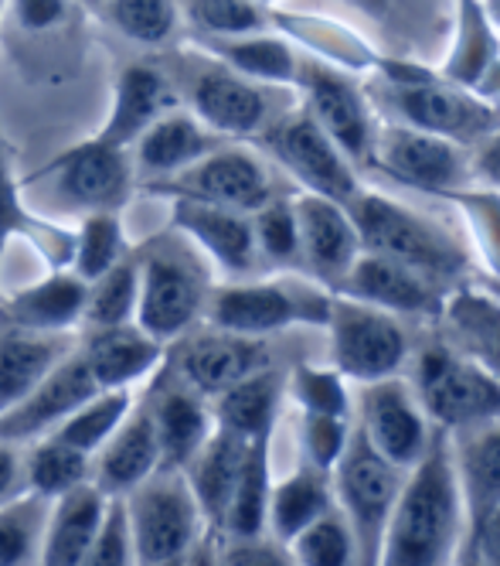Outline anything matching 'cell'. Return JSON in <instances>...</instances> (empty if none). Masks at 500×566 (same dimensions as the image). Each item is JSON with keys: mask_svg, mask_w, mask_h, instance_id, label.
I'll return each instance as SVG.
<instances>
[{"mask_svg": "<svg viewBox=\"0 0 500 566\" xmlns=\"http://www.w3.org/2000/svg\"><path fill=\"white\" fill-rule=\"evenodd\" d=\"M4 4H8V0H0V14H4Z\"/></svg>", "mask_w": 500, "mask_h": 566, "instance_id": "cell-63", "label": "cell"}, {"mask_svg": "<svg viewBox=\"0 0 500 566\" xmlns=\"http://www.w3.org/2000/svg\"><path fill=\"white\" fill-rule=\"evenodd\" d=\"M147 407H150L153 430H157V440H160L163 468L184 471L191 464V458L201 451V443L215 430L212 410H208V399L171 373L163 386H157L147 396Z\"/></svg>", "mask_w": 500, "mask_h": 566, "instance_id": "cell-24", "label": "cell"}, {"mask_svg": "<svg viewBox=\"0 0 500 566\" xmlns=\"http://www.w3.org/2000/svg\"><path fill=\"white\" fill-rule=\"evenodd\" d=\"M470 171L480 175L483 181H490L493 188H500V127L477 144V157H474Z\"/></svg>", "mask_w": 500, "mask_h": 566, "instance_id": "cell-55", "label": "cell"}, {"mask_svg": "<svg viewBox=\"0 0 500 566\" xmlns=\"http://www.w3.org/2000/svg\"><path fill=\"white\" fill-rule=\"evenodd\" d=\"M490 18L483 11L480 0H460V42H456L449 65H446V78L456 86H477V78H483V72L493 62V31H490Z\"/></svg>", "mask_w": 500, "mask_h": 566, "instance_id": "cell-44", "label": "cell"}, {"mask_svg": "<svg viewBox=\"0 0 500 566\" xmlns=\"http://www.w3.org/2000/svg\"><path fill=\"white\" fill-rule=\"evenodd\" d=\"M153 191H163L171 198H198V201H212V206H225L235 212L263 209L269 198H276L273 178L266 165L242 147H219L208 157H201L198 165L178 171L174 178H163L147 185Z\"/></svg>", "mask_w": 500, "mask_h": 566, "instance_id": "cell-15", "label": "cell"}, {"mask_svg": "<svg viewBox=\"0 0 500 566\" xmlns=\"http://www.w3.org/2000/svg\"><path fill=\"white\" fill-rule=\"evenodd\" d=\"M174 229L228 273H253L259 250L253 235V216L198 198H174Z\"/></svg>", "mask_w": 500, "mask_h": 566, "instance_id": "cell-21", "label": "cell"}, {"mask_svg": "<svg viewBox=\"0 0 500 566\" xmlns=\"http://www.w3.org/2000/svg\"><path fill=\"white\" fill-rule=\"evenodd\" d=\"M470 543V512L439 430L426 458L408 468L374 566H456Z\"/></svg>", "mask_w": 500, "mask_h": 566, "instance_id": "cell-1", "label": "cell"}, {"mask_svg": "<svg viewBox=\"0 0 500 566\" xmlns=\"http://www.w3.org/2000/svg\"><path fill=\"white\" fill-rule=\"evenodd\" d=\"M160 348L163 345L150 338L140 325H116L93 328L78 355L99 389H130L137 379L153 373L160 361Z\"/></svg>", "mask_w": 500, "mask_h": 566, "instance_id": "cell-28", "label": "cell"}, {"mask_svg": "<svg viewBox=\"0 0 500 566\" xmlns=\"http://www.w3.org/2000/svg\"><path fill=\"white\" fill-rule=\"evenodd\" d=\"M134 407L130 389H99L86 407L75 410L52 437L65 440L68 448L82 451V454H96L103 443L116 433V427L127 420Z\"/></svg>", "mask_w": 500, "mask_h": 566, "instance_id": "cell-41", "label": "cell"}, {"mask_svg": "<svg viewBox=\"0 0 500 566\" xmlns=\"http://www.w3.org/2000/svg\"><path fill=\"white\" fill-rule=\"evenodd\" d=\"M201 45L212 52L222 65H228L232 72L256 78V83H294L297 78V65L300 59L294 55L286 42L279 38H263V34H228V38H201Z\"/></svg>", "mask_w": 500, "mask_h": 566, "instance_id": "cell-36", "label": "cell"}, {"mask_svg": "<svg viewBox=\"0 0 500 566\" xmlns=\"http://www.w3.org/2000/svg\"><path fill=\"white\" fill-rule=\"evenodd\" d=\"M38 178H49L55 198L75 212H119L134 195L137 168L130 150L89 137L58 154Z\"/></svg>", "mask_w": 500, "mask_h": 566, "instance_id": "cell-13", "label": "cell"}, {"mask_svg": "<svg viewBox=\"0 0 500 566\" xmlns=\"http://www.w3.org/2000/svg\"><path fill=\"white\" fill-rule=\"evenodd\" d=\"M167 78L178 96L191 103V113L219 137L263 134L273 124V93L256 78H245L219 59H181Z\"/></svg>", "mask_w": 500, "mask_h": 566, "instance_id": "cell-9", "label": "cell"}, {"mask_svg": "<svg viewBox=\"0 0 500 566\" xmlns=\"http://www.w3.org/2000/svg\"><path fill=\"white\" fill-rule=\"evenodd\" d=\"M24 489V464L18 458V443L0 440V505L18 499Z\"/></svg>", "mask_w": 500, "mask_h": 566, "instance_id": "cell-54", "label": "cell"}, {"mask_svg": "<svg viewBox=\"0 0 500 566\" xmlns=\"http://www.w3.org/2000/svg\"><path fill=\"white\" fill-rule=\"evenodd\" d=\"M153 566H188L184 559H171V563H153Z\"/></svg>", "mask_w": 500, "mask_h": 566, "instance_id": "cell-61", "label": "cell"}, {"mask_svg": "<svg viewBox=\"0 0 500 566\" xmlns=\"http://www.w3.org/2000/svg\"><path fill=\"white\" fill-rule=\"evenodd\" d=\"M93 458L96 461H93L89 481L106 499H127L137 484H143L153 471L163 468L160 440H157V430H153V417H150L147 399L140 402L137 410L130 407L127 420L116 427V433L103 443Z\"/></svg>", "mask_w": 500, "mask_h": 566, "instance_id": "cell-23", "label": "cell"}, {"mask_svg": "<svg viewBox=\"0 0 500 566\" xmlns=\"http://www.w3.org/2000/svg\"><path fill=\"white\" fill-rule=\"evenodd\" d=\"M382 99L395 109L402 127L436 134L453 144H480L500 127V113L470 96L467 86H456L449 78H433L419 69L392 65L382 86Z\"/></svg>", "mask_w": 500, "mask_h": 566, "instance_id": "cell-7", "label": "cell"}, {"mask_svg": "<svg viewBox=\"0 0 500 566\" xmlns=\"http://www.w3.org/2000/svg\"><path fill=\"white\" fill-rule=\"evenodd\" d=\"M354 427L398 471L419 464L439 433L402 376L358 386Z\"/></svg>", "mask_w": 500, "mask_h": 566, "instance_id": "cell-11", "label": "cell"}, {"mask_svg": "<svg viewBox=\"0 0 500 566\" xmlns=\"http://www.w3.org/2000/svg\"><path fill=\"white\" fill-rule=\"evenodd\" d=\"M14 235H34L41 242V250L49 256H58V242L62 247L72 250V235L45 226V222H34V216L24 209L21 201V188H18V178H14V168H11V150H8V140H4V130H0V260H4V250ZM72 260V256H68Z\"/></svg>", "mask_w": 500, "mask_h": 566, "instance_id": "cell-43", "label": "cell"}, {"mask_svg": "<svg viewBox=\"0 0 500 566\" xmlns=\"http://www.w3.org/2000/svg\"><path fill=\"white\" fill-rule=\"evenodd\" d=\"M446 342L500 379V301L474 291H453L443 304Z\"/></svg>", "mask_w": 500, "mask_h": 566, "instance_id": "cell-33", "label": "cell"}, {"mask_svg": "<svg viewBox=\"0 0 500 566\" xmlns=\"http://www.w3.org/2000/svg\"><path fill=\"white\" fill-rule=\"evenodd\" d=\"M286 382L283 376L269 366L253 376L238 379L225 392H219L212 402V420L215 430H225L238 440H269L276 417H279V402H283Z\"/></svg>", "mask_w": 500, "mask_h": 566, "instance_id": "cell-29", "label": "cell"}, {"mask_svg": "<svg viewBox=\"0 0 500 566\" xmlns=\"http://www.w3.org/2000/svg\"><path fill=\"white\" fill-rule=\"evenodd\" d=\"M140 263V297H137V317L150 338L160 345L184 338L198 321L204 317L208 294V270L198 256V247L181 239H153L143 250H137Z\"/></svg>", "mask_w": 500, "mask_h": 566, "instance_id": "cell-3", "label": "cell"}, {"mask_svg": "<svg viewBox=\"0 0 500 566\" xmlns=\"http://www.w3.org/2000/svg\"><path fill=\"white\" fill-rule=\"evenodd\" d=\"M178 106H181V96L171 78H167V72L147 62H134L119 72L109 116L96 137L113 147L130 150L160 116H167Z\"/></svg>", "mask_w": 500, "mask_h": 566, "instance_id": "cell-22", "label": "cell"}, {"mask_svg": "<svg viewBox=\"0 0 500 566\" xmlns=\"http://www.w3.org/2000/svg\"><path fill=\"white\" fill-rule=\"evenodd\" d=\"M330 294L313 280H248L212 287L204 321L212 328L266 338L289 325H327Z\"/></svg>", "mask_w": 500, "mask_h": 566, "instance_id": "cell-6", "label": "cell"}, {"mask_svg": "<svg viewBox=\"0 0 500 566\" xmlns=\"http://www.w3.org/2000/svg\"><path fill=\"white\" fill-rule=\"evenodd\" d=\"M89 283L68 273H52L31 287L0 301V321L4 328L41 332V335H68L86 317Z\"/></svg>", "mask_w": 500, "mask_h": 566, "instance_id": "cell-26", "label": "cell"}, {"mask_svg": "<svg viewBox=\"0 0 500 566\" xmlns=\"http://www.w3.org/2000/svg\"><path fill=\"white\" fill-rule=\"evenodd\" d=\"M273 492V471H269V440H253L245 451L232 502L222 518L225 539H253L266 533V512Z\"/></svg>", "mask_w": 500, "mask_h": 566, "instance_id": "cell-35", "label": "cell"}, {"mask_svg": "<svg viewBox=\"0 0 500 566\" xmlns=\"http://www.w3.org/2000/svg\"><path fill=\"white\" fill-rule=\"evenodd\" d=\"M89 474H93V458L68 448L65 440H58L52 433L34 440L28 464H24L28 492H38L41 499H49V502L75 492L78 484L89 481Z\"/></svg>", "mask_w": 500, "mask_h": 566, "instance_id": "cell-37", "label": "cell"}, {"mask_svg": "<svg viewBox=\"0 0 500 566\" xmlns=\"http://www.w3.org/2000/svg\"><path fill=\"white\" fill-rule=\"evenodd\" d=\"M456 566H483V563H480V556H477V553H474V549L467 546V549H464V556L456 559Z\"/></svg>", "mask_w": 500, "mask_h": 566, "instance_id": "cell-60", "label": "cell"}, {"mask_svg": "<svg viewBox=\"0 0 500 566\" xmlns=\"http://www.w3.org/2000/svg\"><path fill=\"white\" fill-rule=\"evenodd\" d=\"M245 451H248V440H238L225 430H212V437L201 443V451L184 468V478L212 533H222V518L232 502Z\"/></svg>", "mask_w": 500, "mask_h": 566, "instance_id": "cell-32", "label": "cell"}, {"mask_svg": "<svg viewBox=\"0 0 500 566\" xmlns=\"http://www.w3.org/2000/svg\"><path fill=\"white\" fill-rule=\"evenodd\" d=\"M72 352L68 335L0 328V413L21 402Z\"/></svg>", "mask_w": 500, "mask_h": 566, "instance_id": "cell-30", "label": "cell"}, {"mask_svg": "<svg viewBox=\"0 0 500 566\" xmlns=\"http://www.w3.org/2000/svg\"><path fill=\"white\" fill-rule=\"evenodd\" d=\"M263 144L310 195H323L348 206L361 191L351 157L313 124L307 109L276 116L263 130Z\"/></svg>", "mask_w": 500, "mask_h": 566, "instance_id": "cell-12", "label": "cell"}, {"mask_svg": "<svg viewBox=\"0 0 500 566\" xmlns=\"http://www.w3.org/2000/svg\"><path fill=\"white\" fill-rule=\"evenodd\" d=\"M137 297H140V263H137V250H130L116 266H109L103 276L89 283L86 317L82 321H86L89 328L134 325Z\"/></svg>", "mask_w": 500, "mask_h": 566, "instance_id": "cell-38", "label": "cell"}, {"mask_svg": "<svg viewBox=\"0 0 500 566\" xmlns=\"http://www.w3.org/2000/svg\"><path fill=\"white\" fill-rule=\"evenodd\" d=\"M109 499L96 489L93 481L78 484L75 492L52 502L45 536H41V556L38 566H78L86 559Z\"/></svg>", "mask_w": 500, "mask_h": 566, "instance_id": "cell-27", "label": "cell"}, {"mask_svg": "<svg viewBox=\"0 0 500 566\" xmlns=\"http://www.w3.org/2000/svg\"><path fill=\"white\" fill-rule=\"evenodd\" d=\"M191 24L208 38L253 34L266 24L263 0H184Z\"/></svg>", "mask_w": 500, "mask_h": 566, "instance_id": "cell-48", "label": "cell"}, {"mask_svg": "<svg viewBox=\"0 0 500 566\" xmlns=\"http://www.w3.org/2000/svg\"><path fill=\"white\" fill-rule=\"evenodd\" d=\"M402 478L405 471L389 464L354 427L341 461L330 471V489H333V505H338V512L354 530L364 566H374V556H379L385 522L402 492Z\"/></svg>", "mask_w": 500, "mask_h": 566, "instance_id": "cell-10", "label": "cell"}, {"mask_svg": "<svg viewBox=\"0 0 500 566\" xmlns=\"http://www.w3.org/2000/svg\"><path fill=\"white\" fill-rule=\"evenodd\" d=\"M348 212L354 219L364 253L395 260L426 276L429 283H436L446 294L467 273V253L456 247V239L436 222L423 219L419 212L398 206V201L385 195L358 191L348 201Z\"/></svg>", "mask_w": 500, "mask_h": 566, "instance_id": "cell-2", "label": "cell"}, {"mask_svg": "<svg viewBox=\"0 0 500 566\" xmlns=\"http://www.w3.org/2000/svg\"><path fill=\"white\" fill-rule=\"evenodd\" d=\"M294 553L297 566H364L361 546L348 518L333 505L317 522H310L304 533L286 543Z\"/></svg>", "mask_w": 500, "mask_h": 566, "instance_id": "cell-40", "label": "cell"}, {"mask_svg": "<svg viewBox=\"0 0 500 566\" xmlns=\"http://www.w3.org/2000/svg\"><path fill=\"white\" fill-rule=\"evenodd\" d=\"M354 420L351 417H323V413H304L300 417V443H304V461L333 471V464L341 461L348 440H351Z\"/></svg>", "mask_w": 500, "mask_h": 566, "instance_id": "cell-49", "label": "cell"}, {"mask_svg": "<svg viewBox=\"0 0 500 566\" xmlns=\"http://www.w3.org/2000/svg\"><path fill=\"white\" fill-rule=\"evenodd\" d=\"M368 160L389 178L419 188V191H460L470 181V157L460 144L443 140L436 134H423L402 124L374 130V144Z\"/></svg>", "mask_w": 500, "mask_h": 566, "instance_id": "cell-14", "label": "cell"}, {"mask_svg": "<svg viewBox=\"0 0 500 566\" xmlns=\"http://www.w3.org/2000/svg\"><path fill=\"white\" fill-rule=\"evenodd\" d=\"M99 392L93 373L86 369L78 352H72L65 361L41 379L21 402L0 413V440L8 443H31L55 433L75 410Z\"/></svg>", "mask_w": 500, "mask_h": 566, "instance_id": "cell-18", "label": "cell"}, {"mask_svg": "<svg viewBox=\"0 0 500 566\" xmlns=\"http://www.w3.org/2000/svg\"><path fill=\"white\" fill-rule=\"evenodd\" d=\"M483 11H487L490 24H493V28H500V0H487V4H483Z\"/></svg>", "mask_w": 500, "mask_h": 566, "instance_id": "cell-59", "label": "cell"}, {"mask_svg": "<svg viewBox=\"0 0 500 566\" xmlns=\"http://www.w3.org/2000/svg\"><path fill=\"white\" fill-rule=\"evenodd\" d=\"M52 502L38 492H21L0 505V566H38Z\"/></svg>", "mask_w": 500, "mask_h": 566, "instance_id": "cell-39", "label": "cell"}, {"mask_svg": "<svg viewBox=\"0 0 500 566\" xmlns=\"http://www.w3.org/2000/svg\"><path fill=\"white\" fill-rule=\"evenodd\" d=\"M174 355V376L188 382L204 399H215L238 379L253 376L259 369H269V345L266 338H248L222 328L208 332H188L178 338Z\"/></svg>", "mask_w": 500, "mask_h": 566, "instance_id": "cell-17", "label": "cell"}, {"mask_svg": "<svg viewBox=\"0 0 500 566\" xmlns=\"http://www.w3.org/2000/svg\"><path fill=\"white\" fill-rule=\"evenodd\" d=\"M222 566H297L286 543L273 539L269 533L253 539H225L219 549Z\"/></svg>", "mask_w": 500, "mask_h": 566, "instance_id": "cell-51", "label": "cell"}, {"mask_svg": "<svg viewBox=\"0 0 500 566\" xmlns=\"http://www.w3.org/2000/svg\"><path fill=\"white\" fill-rule=\"evenodd\" d=\"M330 509H333L330 474L304 461L289 478L273 481L269 512H266V533L273 539H279V543H289L297 533H304L310 522H317Z\"/></svg>", "mask_w": 500, "mask_h": 566, "instance_id": "cell-34", "label": "cell"}, {"mask_svg": "<svg viewBox=\"0 0 500 566\" xmlns=\"http://www.w3.org/2000/svg\"><path fill=\"white\" fill-rule=\"evenodd\" d=\"M477 287H480L483 294H490L493 301H500V273H497V276H480V280H477Z\"/></svg>", "mask_w": 500, "mask_h": 566, "instance_id": "cell-58", "label": "cell"}, {"mask_svg": "<svg viewBox=\"0 0 500 566\" xmlns=\"http://www.w3.org/2000/svg\"><path fill=\"white\" fill-rule=\"evenodd\" d=\"M338 294L371 304L379 311H389L395 317H439L449 297L446 291H439L436 283H429L415 270L395 260H385L379 253H364V250L348 270Z\"/></svg>", "mask_w": 500, "mask_h": 566, "instance_id": "cell-20", "label": "cell"}, {"mask_svg": "<svg viewBox=\"0 0 500 566\" xmlns=\"http://www.w3.org/2000/svg\"><path fill=\"white\" fill-rule=\"evenodd\" d=\"M78 566H140L137 553H134L130 530H127V512H123L119 499H109L99 533H96L86 559H82Z\"/></svg>", "mask_w": 500, "mask_h": 566, "instance_id": "cell-50", "label": "cell"}, {"mask_svg": "<svg viewBox=\"0 0 500 566\" xmlns=\"http://www.w3.org/2000/svg\"><path fill=\"white\" fill-rule=\"evenodd\" d=\"M470 522L500 505V417L446 433Z\"/></svg>", "mask_w": 500, "mask_h": 566, "instance_id": "cell-31", "label": "cell"}, {"mask_svg": "<svg viewBox=\"0 0 500 566\" xmlns=\"http://www.w3.org/2000/svg\"><path fill=\"white\" fill-rule=\"evenodd\" d=\"M82 4H89V8H103L106 0H82Z\"/></svg>", "mask_w": 500, "mask_h": 566, "instance_id": "cell-62", "label": "cell"}, {"mask_svg": "<svg viewBox=\"0 0 500 566\" xmlns=\"http://www.w3.org/2000/svg\"><path fill=\"white\" fill-rule=\"evenodd\" d=\"M294 83L304 93V109L313 116V124L351 157V165L368 160L374 144V119L368 96L354 78L323 62L300 59Z\"/></svg>", "mask_w": 500, "mask_h": 566, "instance_id": "cell-16", "label": "cell"}, {"mask_svg": "<svg viewBox=\"0 0 500 566\" xmlns=\"http://www.w3.org/2000/svg\"><path fill=\"white\" fill-rule=\"evenodd\" d=\"M222 144H225V137L208 130L194 113L171 109L130 147V157H134L137 175H143L147 185H153V181L174 178L178 171L198 165L201 157L219 150Z\"/></svg>", "mask_w": 500, "mask_h": 566, "instance_id": "cell-25", "label": "cell"}, {"mask_svg": "<svg viewBox=\"0 0 500 566\" xmlns=\"http://www.w3.org/2000/svg\"><path fill=\"white\" fill-rule=\"evenodd\" d=\"M219 566H222V563H219Z\"/></svg>", "mask_w": 500, "mask_h": 566, "instance_id": "cell-64", "label": "cell"}, {"mask_svg": "<svg viewBox=\"0 0 500 566\" xmlns=\"http://www.w3.org/2000/svg\"><path fill=\"white\" fill-rule=\"evenodd\" d=\"M405 369V382L436 430L456 433L500 417V379L446 338L415 348Z\"/></svg>", "mask_w": 500, "mask_h": 566, "instance_id": "cell-4", "label": "cell"}, {"mask_svg": "<svg viewBox=\"0 0 500 566\" xmlns=\"http://www.w3.org/2000/svg\"><path fill=\"white\" fill-rule=\"evenodd\" d=\"M483 566H500V505L483 512L470 522V543H467Z\"/></svg>", "mask_w": 500, "mask_h": 566, "instance_id": "cell-52", "label": "cell"}, {"mask_svg": "<svg viewBox=\"0 0 500 566\" xmlns=\"http://www.w3.org/2000/svg\"><path fill=\"white\" fill-rule=\"evenodd\" d=\"M327 332L333 369L354 386L402 376L408 366L412 342L402 321L389 311L351 297H333L327 314Z\"/></svg>", "mask_w": 500, "mask_h": 566, "instance_id": "cell-8", "label": "cell"}, {"mask_svg": "<svg viewBox=\"0 0 500 566\" xmlns=\"http://www.w3.org/2000/svg\"><path fill=\"white\" fill-rule=\"evenodd\" d=\"M253 235L259 260L273 266H300V226L289 198L276 195L253 212Z\"/></svg>", "mask_w": 500, "mask_h": 566, "instance_id": "cell-46", "label": "cell"}, {"mask_svg": "<svg viewBox=\"0 0 500 566\" xmlns=\"http://www.w3.org/2000/svg\"><path fill=\"white\" fill-rule=\"evenodd\" d=\"M11 4L18 11L21 28H28V31H49L68 11V0H11Z\"/></svg>", "mask_w": 500, "mask_h": 566, "instance_id": "cell-53", "label": "cell"}, {"mask_svg": "<svg viewBox=\"0 0 500 566\" xmlns=\"http://www.w3.org/2000/svg\"><path fill=\"white\" fill-rule=\"evenodd\" d=\"M119 502L127 512V530L140 566L184 559L204 533H212L184 471L178 468L153 471Z\"/></svg>", "mask_w": 500, "mask_h": 566, "instance_id": "cell-5", "label": "cell"}, {"mask_svg": "<svg viewBox=\"0 0 500 566\" xmlns=\"http://www.w3.org/2000/svg\"><path fill=\"white\" fill-rule=\"evenodd\" d=\"M300 413H323V417H351L354 420V396L348 389V379L338 369H317L300 366L289 379Z\"/></svg>", "mask_w": 500, "mask_h": 566, "instance_id": "cell-47", "label": "cell"}, {"mask_svg": "<svg viewBox=\"0 0 500 566\" xmlns=\"http://www.w3.org/2000/svg\"><path fill=\"white\" fill-rule=\"evenodd\" d=\"M127 253H130V247H127V235H123L119 216L116 212H93L72 235V260L68 263H72V273L78 280L93 283L96 276H103Z\"/></svg>", "mask_w": 500, "mask_h": 566, "instance_id": "cell-42", "label": "cell"}, {"mask_svg": "<svg viewBox=\"0 0 500 566\" xmlns=\"http://www.w3.org/2000/svg\"><path fill=\"white\" fill-rule=\"evenodd\" d=\"M348 4H354L358 11H364L371 18H385L392 11V0H348Z\"/></svg>", "mask_w": 500, "mask_h": 566, "instance_id": "cell-57", "label": "cell"}, {"mask_svg": "<svg viewBox=\"0 0 500 566\" xmlns=\"http://www.w3.org/2000/svg\"><path fill=\"white\" fill-rule=\"evenodd\" d=\"M99 11L123 38L137 45L171 42L181 21L178 0H106Z\"/></svg>", "mask_w": 500, "mask_h": 566, "instance_id": "cell-45", "label": "cell"}, {"mask_svg": "<svg viewBox=\"0 0 500 566\" xmlns=\"http://www.w3.org/2000/svg\"><path fill=\"white\" fill-rule=\"evenodd\" d=\"M392 8H402L405 18H415V21H423L433 14L436 8V0H392Z\"/></svg>", "mask_w": 500, "mask_h": 566, "instance_id": "cell-56", "label": "cell"}, {"mask_svg": "<svg viewBox=\"0 0 500 566\" xmlns=\"http://www.w3.org/2000/svg\"><path fill=\"white\" fill-rule=\"evenodd\" d=\"M300 226V266L320 287L338 291L354 260L361 256V239L348 206L323 195L294 198Z\"/></svg>", "mask_w": 500, "mask_h": 566, "instance_id": "cell-19", "label": "cell"}]
</instances>
